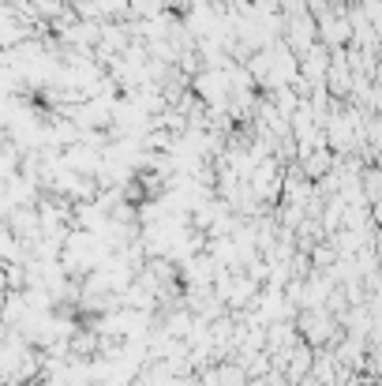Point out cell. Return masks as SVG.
<instances>
[{
  "instance_id": "obj_1",
  "label": "cell",
  "mask_w": 382,
  "mask_h": 386,
  "mask_svg": "<svg viewBox=\"0 0 382 386\" xmlns=\"http://www.w3.org/2000/svg\"><path fill=\"white\" fill-rule=\"evenodd\" d=\"M333 330V323L326 319V315L322 311H312V315H304V334L312 337V342H322V337H326Z\"/></svg>"
}]
</instances>
